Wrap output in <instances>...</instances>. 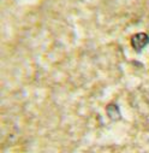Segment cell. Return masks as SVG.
<instances>
[{
	"label": "cell",
	"instance_id": "obj_2",
	"mask_svg": "<svg viewBox=\"0 0 149 153\" xmlns=\"http://www.w3.org/2000/svg\"><path fill=\"white\" fill-rule=\"evenodd\" d=\"M107 113L108 116L112 118V120H119L120 118V112H119V108L117 105L114 104H111L107 106Z\"/></svg>",
	"mask_w": 149,
	"mask_h": 153
},
{
	"label": "cell",
	"instance_id": "obj_1",
	"mask_svg": "<svg viewBox=\"0 0 149 153\" xmlns=\"http://www.w3.org/2000/svg\"><path fill=\"white\" fill-rule=\"evenodd\" d=\"M149 44V36L145 33H137L131 37V46L136 52H141Z\"/></svg>",
	"mask_w": 149,
	"mask_h": 153
}]
</instances>
